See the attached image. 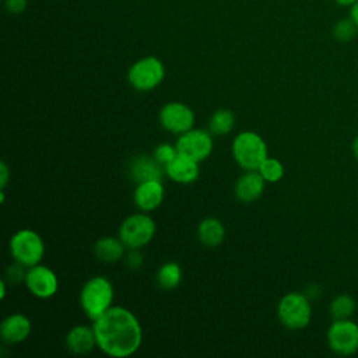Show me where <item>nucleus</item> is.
<instances>
[{"label": "nucleus", "instance_id": "obj_12", "mask_svg": "<svg viewBox=\"0 0 358 358\" xmlns=\"http://www.w3.org/2000/svg\"><path fill=\"white\" fill-rule=\"evenodd\" d=\"M164 185L162 180H144L136 183L133 192V201L136 207L144 213L157 210L164 201Z\"/></svg>", "mask_w": 358, "mask_h": 358}, {"label": "nucleus", "instance_id": "obj_19", "mask_svg": "<svg viewBox=\"0 0 358 358\" xmlns=\"http://www.w3.org/2000/svg\"><path fill=\"white\" fill-rule=\"evenodd\" d=\"M197 238L207 248H217L225 238L224 224L214 217L204 218L197 225Z\"/></svg>", "mask_w": 358, "mask_h": 358}, {"label": "nucleus", "instance_id": "obj_14", "mask_svg": "<svg viewBox=\"0 0 358 358\" xmlns=\"http://www.w3.org/2000/svg\"><path fill=\"white\" fill-rule=\"evenodd\" d=\"M31 320L22 313H11L0 324V337L7 344H18L31 334Z\"/></svg>", "mask_w": 358, "mask_h": 358}, {"label": "nucleus", "instance_id": "obj_13", "mask_svg": "<svg viewBox=\"0 0 358 358\" xmlns=\"http://www.w3.org/2000/svg\"><path fill=\"white\" fill-rule=\"evenodd\" d=\"M199 164L200 162L179 152L165 166V175L175 183L189 185V183H193L200 175Z\"/></svg>", "mask_w": 358, "mask_h": 358}, {"label": "nucleus", "instance_id": "obj_5", "mask_svg": "<svg viewBox=\"0 0 358 358\" xmlns=\"http://www.w3.org/2000/svg\"><path fill=\"white\" fill-rule=\"evenodd\" d=\"M11 257L24 267L39 264L45 255V242L34 229H20L14 232L8 243Z\"/></svg>", "mask_w": 358, "mask_h": 358}, {"label": "nucleus", "instance_id": "obj_26", "mask_svg": "<svg viewBox=\"0 0 358 358\" xmlns=\"http://www.w3.org/2000/svg\"><path fill=\"white\" fill-rule=\"evenodd\" d=\"M24 268H27V267H24L22 264H20L17 262H15V264L8 266L7 271H6V275H7L6 280H8L13 284L20 282L21 280L24 281L25 280V273H27V271H24Z\"/></svg>", "mask_w": 358, "mask_h": 358}, {"label": "nucleus", "instance_id": "obj_2", "mask_svg": "<svg viewBox=\"0 0 358 358\" xmlns=\"http://www.w3.org/2000/svg\"><path fill=\"white\" fill-rule=\"evenodd\" d=\"M115 291L109 278L95 275L85 281L80 291V306L90 320H96L113 306Z\"/></svg>", "mask_w": 358, "mask_h": 358}, {"label": "nucleus", "instance_id": "obj_17", "mask_svg": "<svg viewBox=\"0 0 358 358\" xmlns=\"http://www.w3.org/2000/svg\"><path fill=\"white\" fill-rule=\"evenodd\" d=\"M165 168L151 155H138L129 165V175L133 182L162 180Z\"/></svg>", "mask_w": 358, "mask_h": 358}, {"label": "nucleus", "instance_id": "obj_3", "mask_svg": "<svg viewBox=\"0 0 358 358\" xmlns=\"http://www.w3.org/2000/svg\"><path fill=\"white\" fill-rule=\"evenodd\" d=\"M235 162L243 171H257L260 164L268 157V148L260 134L252 130L241 131L231 145Z\"/></svg>", "mask_w": 358, "mask_h": 358}, {"label": "nucleus", "instance_id": "obj_22", "mask_svg": "<svg viewBox=\"0 0 358 358\" xmlns=\"http://www.w3.org/2000/svg\"><path fill=\"white\" fill-rule=\"evenodd\" d=\"M357 308L355 299L348 294H340L333 298V301L329 305V312L336 319H351Z\"/></svg>", "mask_w": 358, "mask_h": 358}, {"label": "nucleus", "instance_id": "obj_30", "mask_svg": "<svg viewBox=\"0 0 358 358\" xmlns=\"http://www.w3.org/2000/svg\"><path fill=\"white\" fill-rule=\"evenodd\" d=\"M348 17L352 20V22H354V24L357 25V28H358V1H355V3L350 7Z\"/></svg>", "mask_w": 358, "mask_h": 358}, {"label": "nucleus", "instance_id": "obj_7", "mask_svg": "<svg viewBox=\"0 0 358 358\" xmlns=\"http://www.w3.org/2000/svg\"><path fill=\"white\" fill-rule=\"evenodd\" d=\"M157 231L155 221L143 213L126 217L119 227V238L127 249H141L148 245Z\"/></svg>", "mask_w": 358, "mask_h": 358}, {"label": "nucleus", "instance_id": "obj_1", "mask_svg": "<svg viewBox=\"0 0 358 358\" xmlns=\"http://www.w3.org/2000/svg\"><path fill=\"white\" fill-rule=\"evenodd\" d=\"M96 347L112 358L133 355L141 345L143 330L136 315L123 308L112 306L92 322Z\"/></svg>", "mask_w": 358, "mask_h": 358}, {"label": "nucleus", "instance_id": "obj_10", "mask_svg": "<svg viewBox=\"0 0 358 358\" xmlns=\"http://www.w3.org/2000/svg\"><path fill=\"white\" fill-rule=\"evenodd\" d=\"M24 282L27 289L39 299H49L55 296L59 289V278L56 273L41 263L27 268Z\"/></svg>", "mask_w": 358, "mask_h": 358}, {"label": "nucleus", "instance_id": "obj_15", "mask_svg": "<svg viewBox=\"0 0 358 358\" xmlns=\"http://www.w3.org/2000/svg\"><path fill=\"white\" fill-rule=\"evenodd\" d=\"M266 183L259 171H245L235 183V196L242 203H253L263 194Z\"/></svg>", "mask_w": 358, "mask_h": 358}, {"label": "nucleus", "instance_id": "obj_4", "mask_svg": "<svg viewBox=\"0 0 358 358\" xmlns=\"http://www.w3.org/2000/svg\"><path fill=\"white\" fill-rule=\"evenodd\" d=\"M277 316L281 324L289 330L305 329L312 319L310 299L302 292H288L277 305Z\"/></svg>", "mask_w": 358, "mask_h": 358}, {"label": "nucleus", "instance_id": "obj_33", "mask_svg": "<svg viewBox=\"0 0 358 358\" xmlns=\"http://www.w3.org/2000/svg\"><path fill=\"white\" fill-rule=\"evenodd\" d=\"M351 150H352V154H354L355 159L358 161V136L354 138V141H352V145H351Z\"/></svg>", "mask_w": 358, "mask_h": 358}, {"label": "nucleus", "instance_id": "obj_16", "mask_svg": "<svg viewBox=\"0 0 358 358\" xmlns=\"http://www.w3.org/2000/svg\"><path fill=\"white\" fill-rule=\"evenodd\" d=\"M66 347L76 355H84L91 352L96 347V337L92 326L77 324L71 327L64 338Z\"/></svg>", "mask_w": 358, "mask_h": 358}, {"label": "nucleus", "instance_id": "obj_11", "mask_svg": "<svg viewBox=\"0 0 358 358\" xmlns=\"http://www.w3.org/2000/svg\"><path fill=\"white\" fill-rule=\"evenodd\" d=\"M161 126L173 134H182L194 126V113L186 103L173 101L165 103L158 115Z\"/></svg>", "mask_w": 358, "mask_h": 358}, {"label": "nucleus", "instance_id": "obj_18", "mask_svg": "<svg viewBox=\"0 0 358 358\" xmlns=\"http://www.w3.org/2000/svg\"><path fill=\"white\" fill-rule=\"evenodd\" d=\"M126 252V245L120 238L102 236L94 245V253L98 260L103 263L119 262Z\"/></svg>", "mask_w": 358, "mask_h": 358}, {"label": "nucleus", "instance_id": "obj_8", "mask_svg": "<svg viewBox=\"0 0 358 358\" xmlns=\"http://www.w3.org/2000/svg\"><path fill=\"white\" fill-rule=\"evenodd\" d=\"M329 348L337 355H352L358 351V324L352 319H336L326 333Z\"/></svg>", "mask_w": 358, "mask_h": 358}, {"label": "nucleus", "instance_id": "obj_24", "mask_svg": "<svg viewBox=\"0 0 358 358\" xmlns=\"http://www.w3.org/2000/svg\"><path fill=\"white\" fill-rule=\"evenodd\" d=\"M357 32H358V28L350 17L337 21L333 27V35L340 42L351 41L357 35Z\"/></svg>", "mask_w": 358, "mask_h": 358}, {"label": "nucleus", "instance_id": "obj_29", "mask_svg": "<svg viewBox=\"0 0 358 358\" xmlns=\"http://www.w3.org/2000/svg\"><path fill=\"white\" fill-rule=\"evenodd\" d=\"M8 178H10V169H8L7 164L3 161L0 164V186H1V189L6 187V185L8 182Z\"/></svg>", "mask_w": 358, "mask_h": 358}, {"label": "nucleus", "instance_id": "obj_20", "mask_svg": "<svg viewBox=\"0 0 358 358\" xmlns=\"http://www.w3.org/2000/svg\"><path fill=\"white\" fill-rule=\"evenodd\" d=\"M155 280L159 288L165 291L175 289L182 281V268L175 262H166L158 268Z\"/></svg>", "mask_w": 358, "mask_h": 358}, {"label": "nucleus", "instance_id": "obj_21", "mask_svg": "<svg viewBox=\"0 0 358 358\" xmlns=\"http://www.w3.org/2000/svg\"><path fill=\"white\" fill-rule=\"evenodd\" d=\"M234 126L235 113L227 108L217 109L208 120V130L213 136H225L234 129Z\"/></svg>", "mask_w": 358, "mask_h": 358}, {"label": "nucleus", "instance_id": "obj_31", "mask_svg": "<svg viewBox=\"0 0 358 358\" xmlns=\"http://www.w3.org/2000/svg\"><path fill=\"white\" fill-rule=\"evenodd\" d=\"M337 6H340V7H351L355 1H358V0H333Z\"/></svg>", "mask_w": 358, "mask_h": 358}, {"label": "nucleus", "instance_id": "obj_9", "mask_svg": "<svg viewBox=\"0 0 358 358\" xmlns=\"http://www.w3.org/2000/svg\"><path fill=\"white\" fill-rule=\"evenodd\" d=\"M175 145L180 154H183L197 162H201L211 155L214 141H213V134L210 130L193 127V129L179 134Z\"/></svg>", "mask_w": 358, "mask_h": 358}, {"label": "nucleus", "instance_id": "obj_32", "mask_svg": "<svg viewBox=\"0 0 358 358\" xmlns=\"http://www.w3.org/2000/svg\"><path fill=\"white\" fill-rule=\"evenodd\" d=\"M6 292H7V285H6V278H3L0 281V298L1 299L6 298Z\"/></svg>", "mask_w": 358, "mask_h": 358}, {"label": "nucleus", "instance_id": "obj_6", "mask_svg": "<svg viewBox=\"0 0 358 358\" xmlns=\"http://www.w3.org/2000/svg\"><path fill=\"white\" fill-rule=\"evenodd\" d=\"M165 77V66L155 56H144L134 62L127 71V81L138 92L157 88Z\"/></svg>", "mask_w": 358, "mask_h": 358}, {"label": "nucleus", "instance_id": "obj_28", "mask_svg": "<svg viewBox=\"0 0 358 358\" xmlns=\"http://www.w3.org/2000/svg\"><path fill=\"white\" fill-rule=\"evenodd\" d=\"M6 10L10 14H21L27 8V0H3Z\"/></svg>", "mask_w": 358, "mask_h": 358}, {"label": "nucleus", "instance_id": "obj_27", "mask_svg": "<svg viewBox=\"0 0 358 358\" xmlns=\"http://www.w3.org/2000/svg\"><path fill=\"white\" fill-rule=\"evenodd\" d=\"M126 264L131 270H138L143 264V256L140 253V249H130V252L126 256Z\"/></svg>", "mask_w": 358, "mask_h": 358}, {"label": "nucleus", "instance_id": "obj_23", "mask_svg": "<svg viewBox=\"0 0 358 358\" xmlns=\"http://www.w3.org/2000/svg\"><path fill=\"white\" fill-rule=\"evenodd\" d=\"M259 173L267 183H277L284 176V165L280 159L267 157L259 166Z\"/></svg>", "mask_w": 358, "mask_h": 358}, {"label": "nucleus", "instance_id": "obj_25", "mask_svg": "<svg viewBox=\"0 0 358 358\" xmlns=\"http://www.w3.org/2000/svg\"><path fill=\"white\" fill-rule=\"evenodd\" d=\"M179 154L176 145H172L169 143H161L155 147L152 151V157L165 168L176 155Z\"/></svg>", "mask_w": 358, "mask_h": 358}]
</instances>
